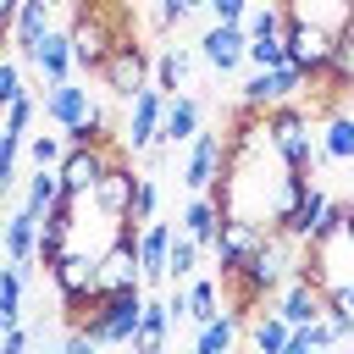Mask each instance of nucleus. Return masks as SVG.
Segmentation results:
<instances>
[{
	"label": "nucleus",
	"mask_w": 354,
	"mask_h": 354,
	"mask_svg": "<svg viewBox=\"0 0 354 354\" xmlns=\"http://www.w3.org/2000/svg\"><path fill=\"white\" fill-rule=\"evenodd\" d=\"M138 321H144V288H122V293H100L77 326H83L100 348H105V343L122 348V343H133Z\"/></svg>",
	"instance_id": "f257e3e1"
},
{
	"label": "nucleus",
	"mask_w": 354,
	"mask_h": 354,
	"mask_svg": "<svg viewBox=\"0 0 354 354\" xmlns=\"http://www.w3.org/2000/svg\"><path fill=\"white\" fill-rule=\"evenodd\" d=\"M266 138H271V149H277V160L288 171H310L315 177V133H310V116L293 100L266 111Z\"/></svg>",
	"instance_id": "f03ea898"
},
{
	"label": "nucleus",
	"mask_w": 354,
	"mask_h": 354,
	"mask_svg": "<svg viewBox=\"0 0 354 354\" xmlns=\"http://www.w3.org/2000/svg\"><path fill=\"white\" fill-rule=\"evenodd\" d=\"M66 39H72V66H77V72H88V77H100L105 55L122 44V28H116V22H105V11L77 6V17H72V28H66Z\"/></svg>",
	"instance_id": "7ed1b4c3"
},
{
	"label": "nucleus",
	"mask_w": 354,
	"mask_h": 354,
	"mask_svg": "<svg viewBox=\"0 0 354 354\" xmlns=\"http://www.w3.org/2000/svg\"><path fill=\"white\" fill-rule=\"evenodd\" d=\"M94 288L100 293L144 288V271H138V227L133 221H116V238L94 254Z\"/></svg>",
	"instance_id": "20e7f679"
},
{
	"label": "nucleus",
	"mask_w": 354,
	"mask_h": 354,
	"mask_svg": "<svg viewBox=\"0 0 354 354\" xmlns=\"http://www.w3.org/2000/svg\"><path fill=\"white\" fill-rule=\"evenodd\" d=\"M266 238H271V227L266 221H254V216H243V210H232V216H221V227H216V260H221V282H232L238 277V266L243 260H254L260 249H266Z\"/></svg>",
	"instance_id": "39448f33"
},
{
	"label": "nucleus",
	"mask_w": 354,
	"mask_h": 354,
	"mask_svg": "<svg viewBox=\"0 0 354 354\" xmlns=\"http://www.w3.org/2000/svg\"><path fill=\"white\" fill-rule=\"evenodd\" d=\"M282 44H288V61H293L304 77H315V72L332 61V50H337V28H326V22H315V17H288Z\"/></svg>",
	"instance_id": "423d86ee"
},
{
	"label": "nucleus",
	"mask_w": 354,
	"mask_h": 354,
	"mask_svg": "<svg viewBox=\"0 0 354 354\" xmlns=\"http://www.w3.org/2000/svg\"><path fill=\"white\" fill-rule=\"evenodd\" d=\"M160 111H166V94H160L155 83H144V88L127 100V122H122V149H127V155L160 144Z\"/></svg>",
	"instance_id": "0eeeda50"
},
{
	"label": "nucleus",
	"mask_w": 354,
	"mask_h": 354,
	"mask_svg": "<svg viewBox=\"0 0 354 354\" xmlns=\"http://www.w3.org/2000/svg\"><path fill=\"white\" fill-rule=\"evenodd\" d=\"M221 177H227V138H221V133H210V127H199V133H194V144H188L183 183H188V194H210Z\"/></svg>",
	"instance_id": "6e6552de"
},
{
	"label": "nucleus",
	"mask_w": 354,
	"mask_h": 354,
	"mask_svg": "<svg viewBox=\"0 0 354 354\" xmlns=\"http://www.w3.org/2000/svg\"><path fill=\"white\" fill-rule=\"evenodd\" d=\"M100 83H105L111 94L133 100V94L149 83V55H144V44H138V39H122V44L105 55V66H100Z\"/></svg>",
	"instance_id": "1a4fd4ad"
},
{
	"label": "nucleus",
	"mask_w": 354,
	"mask_h": 354,
	"mask_svg": "<svg viewBox=\"0 0 354 354\" xmlns=\"http://www.w3.org/2000/svg\"><path fill=\"white\" fill-rule=\"evenodd\" d=\"M133 188H138L133 155L111 144V166H105V177H100V188H94V205H100L111 221H127V210H133Z\"/></svg>",
	"instance_id": "9d476101"
},
{
	"label": "nucleus",
	"mask_w": 354,
	"mask_h": 354,
	"mask_svg": "<svg viewBox=\"0 0 354 354\" xmlns=\"http://www.w3.org/2000/svg\"><path fill=\"white\" fill-rule=\"evenodd\" d=\"M105 166H111V149H94V144H77V149H66V155H61V166H55V177H61V188H66L72 199H94V188H100V177H105Z\"/></svg>",
	"instance_id": "9b49d317"
},
{
	"label": "nucleus",
	"mask_w": 354,
	"mask_h": 354,
	"mask_svg": "<svg viewBox=\"0 0 354 354\" xmlns=\"http://www.w3.org/2000/svg\"><path fill=\"white\" fill-rule=\"evenodd\" d=\"M243 55H249V33H243V22H210L205 28V39H199V61L210 66V72H238L243 66Z\"/></svg>",
	"instance_id": "f8f14e48"
},
{
	"label": "nucleus",
	"mask_w": 354,
	"mask_h": 354,
	"mask_svg": "<svg viewBox=\"0 0 354 354\" xmlns=\"http://www.w3.org/2000/svg\"><path fill=\"white\" fill-rule=\"evenodd\" d=\"M271 310H277V315H282L288 326H304V321H321V315H326V288H321L315 277H288Z\"/></svg>",
	"instance_id": "ddd939ff"
},
{
	"label": "nucleus",
	"mask_w": 354,
	"mask_h": 354,
	"mask_svg": "<svg viewBox=\"0 0 354 354\" xmlns=\"http://www.w3.org/2000/svg\"><path fill=\"white\" fill-rule=\"evenodd\" d=\"M33 72L44 77V88H55V83H66L77 66H72V39H66V28H50L39 44H33Z\"/></svg>",
	"instance_id": "4468645a"
},
{
	"label": "nucleus",
	"mask_w": 354,
	"mask_h": 354,
	"mask_svg": "<svg viewBox=\"0 0 354 354\" xmlns=\"http://www.w3.org/2000/svg\"><path fill=\"white\" fill-rule=\"evenodd\" d=\"M205 127V105L194 100V94H171L166 100V111H160V144H194V133Z\"/></svg>",
	"instance_id": "2eb2a0df"
},
{
	"label": "nucleus",
	"mask_w": 354,
	"mask_h": 354,
	"mask_svg": "<svg viewBox=\"0 0 354 354\" xmlns=\"http://www.w3.org/2000/svg\"><path fill=\"white\" fill-rule=\"evenodd\" d=\"M171 221H149V227H138V271H144V282L149 288H166L171 277H166V249H171Z\"/></svg>",
	"instance_id": "dca6fc26"
},
{
	"label": "nucleus",
	"mask_w": 354,
	"mask_h": 354,
	"mask_svg": "<svg viewBox=\"0 0 354 354\" xmlns=\"http://www.w3.org/2000/svg\"><path fill=\"white\" fill-rule=\"evenodd\" d=\"M171 310H166V299H149L144 293V321H138V332H133V354H166V337H171Z\"/></svg>",
	"instance_id": "f3484780"
},
{
	"label": "nucleus",
	"mask_w": 354,
	"mask_h": 354,
	"mask_svg": "<svg viewBox=\"0 0 354 354\" xmlns=\"http://www.w3.org/2000/svg\"><path fill=\"white\" fill-rule=\"evenodd\" d=\"M88 111H94V100H88V88H77L72 77H66V83H55V88L44 94V116H50L61 133H66V127H77Z\"/></svg>",
	"instance_id": "a211bd4d"
},
{
	"label": "nucleus",
	"mask_w": 354,
	"mask_h": 354,
	"mask_svg": "<svg viewBox=\"0 0 354 354\" xmlns=\"http://www.w3.org/2000/svg\"><path fill=\"white\" fill-rule=\"evenodd\" d=\"M50 6H55V0H22L17 22H11V33H6V44H11L17 55H33V44L50 33Z\"/></svg>",
	"instance_id": "6ab92c4d"
},
{
	"label": "nucleus",
	"mask_w": 354,
	"mask_h": 354,
	"mask_svg": "<svg viewBox=\"0 0 354 354\" xmlns=\"http://www.w3.org/2000/svg\"><path fill=\"white\" fill-rule=\"evenodd\" d=\"M243 326H249V354H288V343H293V326L277 310H254Z\"/></svg>",
	"instance_id": "aec40b11"
},
{
	"label": "nucleus",
	"mask_w": 354,
	"mask_h": 354,
	"mask_svg": "<svg viewBox=\"0 0 354 354\" xmlns=\"http://www.w3.org/2000/svg\"><path fill=\"white\" fill-rule=\"evenodd\" d=\"M326 205H332V199H326V194H321V188L310 183V188H304V199L293 205V216H288V221H277L271 232H288L293 243H310V232H315V221L326 216Z\"/></svg>",
	"instance_id": "412c9836"
},
{
	"label": "nucleus",
	"mask_w": 354,
	"mask_h": 354,
	"mask_svg": "<svg viewBox=\"0 0 354 354\" xmlns=\"http://www.w3.org/2000/svg\"><path fill=\"white\" fill-rule=\"evenodd\" d=\"M39 210H17V216H6V227H0V243H6V260H33V243H39Z\"/></svg>",
	"instance_id": "4be33fe9"
},
{
	"label": "nucleus",
	"mask_w": 354,
	"mask_h": 354,
	"mask_svg": "<svg viewBox=\"0 0 354 354\" xmlns=\"http://www.w3.org/2000/svg\"><path fill=\"white\" fill-rule=\"evenodd\" d=\"M216 227H221L216 199H210V194H194V199H188V210H183V232H188V238L210 254V249H216Z\"/></svg>",
	"instance_id": "5701e85b"
},
{
	"label": "nucleus",
	"mask_w": 354,
	"mask_h": 354,
	"mask_svg": "<svg viewBox=\"0 0 354 354\" xmlns=\"http://www.w3.org/2000/svg\"><path fill=\"white\" fill-rule=\"evenodd\" d=\"M326 160H354V116H343V111L326 116V133H321L315 166H326Z\"/></svg>",
	"instance_id": "b1692460"
},
{
	"label": "nucleus",
	"mask_w": 354,
	"mask_h": 354,
	"mask_svg": "<svg viewBox=\"0 0 354 354\" xmlns=\"http://www.w3.org/2000/svg\"><path fill=\"white\" fill-rule=\"evenodd\" d=\"M238 332H243V321H238L232 310H221L210 326H199V337H194V354H232Z\"/></svg>",
	"instance_id": "393cba45"
},
{
	"label": "nucleus",
	"mask_w": 354,
	"mask_h": 354,
	"mask_svg": "<svg viewBox=\"0 0 354 354\" xmlns=\"http://www.w3.org/2000/svg\"><path fill=\"white\" fill-rule=\"evenodd\" d=\"M216 315H221V288H216L210 277H194V282H188V321H194V326H210Z\"/></svg>",
	"instance_id": "a878e982"
},
{
	"label": "nucleus",
	"mask_w": 354,
	"mask_h": 354,
	"mask_svg": "<svg viewBox=\"0 0 354 354\" xmlns=\"http://www.w3.org/2000/svg\"><path fill=\"white\" fill-rule=\"evenodd\" d=\"M199 254H205V249H199V243L177 227V232H171V249H166V277H171V282L194 277V271H199Z\"/></svg>",
	"instance_id": "bb28decb"
},
{
	"label": "nucleus",
	"mask_w": 354,
	"mask_h": 354,
	"mask_svg": "<svg viewBox=\"0 0 354 354\" xmlns=\"http://www.w3.org/2000/svg\"><path fill=\"white\" fill-rule=\"evenodd\" d=\"M77 144H94V149H111V116L94 105L77 127H66V149H77Z\"/></svg>",
	"instance_id": "cd10ccee"
},
{
	"label": "nucleus",
	"mask_w": 354,
	"mask_h": 354,
	"mask_svg": "<svg viewBox=\"0 0 354 354\" xmlns=\"http://www.w3.org/2000/svg\"><path fill=\"white\" fill-rule=\"evenodd\" d=\"M288 28V11L277 6V0H254L249 11H243V33L249 39H260V33H282Z\"/></svg>",
	"instance_id": "c85d7f7f"
},
{
	"label": "nucleus",
	"mask_w": 354,
	"mask_h": 354,
	"mask_svg": "<svg viewBox=\"0 0 354 354\" xmlns=\"http://www.w3.org/2000/svg\"><path fill=\"white\" fill-rule=\"evenodd\" d=\"M183 77H188V50H160V61H155V88L171 100V94H183Z\"/></svg>",
	"instance_id": "c756f323"
},
{
	"label": "nucleus",
	"mask_w": 354,
	"mask_h": 354,
	"mask_svg": "<svg viewBox=\"0 0 354 354\" xmlns=\"http://www.w3.org/2000/svg\"><path fill=\"white\" fill-rule=\"evenodd\" d=\"M254 72H271V66H282L288 61V44H282V33H260V39H249V55H243Z\"/></svg>",
	"instance_id": "7c9ffc66"
},
{
	"label": "nucleus",
	"mask_w": 354,
	"mask_h": 354,
	"mask_svg": "<svg viewBox=\"0 0 354 354\" xmlns=\"http://www.w3.org/2000/svg\"><path fill=\"white\" fill-rule=\"evenodd\" d=\"M266 77H271V105H288V100H299V94H304V83H310V77H304V72H299L293 61L271 66Z\"/></svg>",
	"instance_id": "2f4dec72"
},
{
	"label": "nucleus",
	"mask_w": 354,
	"mask_h": 354,
	"mask_svg": "<svg viewBox=\"0 0 354 354\" xmlns=\"http://www.w3.org/2000/svg\"><path fill=\"white\" fill-rule=\"evenodd\" d=\"M22 149H28L33 171H55V166H61V155H66V138H55V133H33Z\"/></svg>",
	"instance_id": "473e14b6"
},
{
	"label": "nucleus",
	"mask_w": 354,
	"mask_h": 354,
	"mask_svg": "<svg viewBox=\"0 0 354 354\" xmlns=\"http://www.w3.org/2000/svg\"><path fill=\"white\" fill-rule=\"evenodd\" d=\"M155 199H160L155 171H138V188H133V210H127V221H133V227H149V221H155Z\"/></svg>",
	"instance_id": "72a5a7b5"
},
{
	"label": "nucleus",
	"mask_w": 354,
	"mask_h": 354,
	"mask_svg": "<svg viewBox=\"0 0 354 354\" xmlns=\"http://www.w3.org/2000/svg\"><path fill=\"white\" fill-rule=\"evenodd\" d=\"M33 111H39V100H33V94L11 100V105H6V116H0V138H28V122H33Z\"/></svg>",
	"instance_id": "f704fd0d"
},
{
	"label": "nucleus",
	"mask_w": 354,
	"mask_h": 354,
	"mask_svg": "<svg viewBox=\"0 0 354 354\" xmlns=\"http://www.w3.org/2000/svg\"><path fill=\"white\" fill-rule=\"evenodd\" d=\"M55 199H61V177H55V171H33V177H28V199H22V205L44 216Z\"/></svg>",
	"instance_id": "c9c22d12"
},
{
	"label": "nucleus",
	"mask_w": 354,
	"mask_h": 354,
	"mask_svg": "<svg viewBox=\"0 0 354 354\" xmlns=\"http://www.w3.org/2000/svg\"><path fill=\"white\" fill-rule=\"evenodd\" d=\"M28 94V77H22V66L11 61V55H0V105H11V100H22Z\"/></svg>",
	"instance_id": "e433bc0d"
},
{
	"label": "nucleus",
	"mask_w": 354,
	"mask_h": 354,
	"mask_svg": "<svg viewBox=\"0 0 354 354\" xmlns=\"http://www.w3.org/2000/svg\"><path fill=\"white\" fill-rule=\"evenodd\" d=\"M326 315H348V321H354V277L326 288Z\"/></svg>",
	"instance_id": "4c0bfd02"
},
{
	"label": "nucleus",
	"mask_w": 354,
	"mask_h": 354,
	"mask_svg": "<svg viewBox=\"0 0 354 354\" xmlns=\"http://www.w3.org/2000/svg\"><path fill=\"white\" fill-rule=\"evenodd\" d=\"M22 288H28V277H22L17 266H0V299H6L11 310H22Z\"/></svg>",
	"instance_id": "58836bf2"
},
{
	"label": "nucleus",
	"mask_w": 354,
	"mask_h": 354,
	"mask_svg": "<svg viewBox=\"0 0 354 354\" xmlns=\"http://www.w3.org/2000/svg\"><path fill=\"white\" fill-rule=\"evenodd\" d=\"M194 11H205V0H160L155 28H171V22H183V17H194Z\"/></svg>",
	"instance_id": "ea45409f"
},
{
	"label": "nucleus",
	"mask_w": 354,
	"mask_h": 354,
	"mask_svg": "<svg viewBox=\"0 0 354 354\" xmlns=\"http://www.w3.org/2000/svg\"><path fill=\"white\" fill-rule=\"evenodd\" d=\"M243 105H254V111H271V77H266V72H254V77L243 83Z\"/></svg>",
	"instance_id": "a19ab883"
},
{
	"label": "nucleus",
	"mask_w": 354,
	"mask_h": 354,
	"mask_svg": "<svg viewBox=\"0 0 354 354\" xmlns=\"http://www.w3.org/2000/svg\"><path fill=\"white\" fill-rule=\"evenodd\" d=\"M249 6H254V0H205V11H210L216 22H243Z\"/></svg>",
	"instance_id": "79ce46f5"
},
{
	"label": "nucleus",
	"mask_w": 354,
	"mask_h": 354,
	"mask_svg": "<svg viewBox=\"0 0 354 354\" xmlns=\"http://www.w3.org/2000/svg\"><path fill=\"white\" fill-rule=\"evenodd\" d=\"M0 354H28V326H22V321L0 332Z\"/></svg>",
	"instance_id": "37998d69"
},
{
	"label": "nucleus",
	"mask_w": 354,
	"mask_h": 354,
	"mask_svg": "<svg viewBox=\"0 0 354 354\" xmlns=\"http://www.w3.org/2000/svg\"><path fill=\"white\" fill-rule=\"evenodd\" d=\"M61 354H100V343H94L83 326H72V332H66V343H61Z\"/></svg>",
	"instance_id": "c03bdc74"
},
{
	"label": "nucleus",
	"mask_w": 354,
	"mask_h": 354,
	"mask_svg": "<svg viewBox=\"0 0 354 354\" xmlns=\"http://www.w3.org/2000/svg\"><path fill=\"white\" fill-rule=\"evenodd\" d=\"M17 11H22V0H0V33H11V22H17Z\"/></svg>",
	"instance_id": "a18cd8bd"
},
{
	"label": "nucleus",
	"mask_w": 354,
	"mask_h": 354,
	"mask_svg": "<svg viewBox=\"0 0 354 354\" xmlns=\"http://www.w3.org/2000/svg\"><path fill=\"white\" fill-rule=\"evenodd\" d=\"M17 321H22V310H11V304L0 299V332H6V326H17Z\"/></svg>",
	"instance_id": "49530a36"
},
{
	"label": "nucleus",
	"mask_w": 354,
	"mask_h": 354,
	"mask_svg": "<svg viewBox=\"0 0 354 354\" xmlns=\"http://www.w3.org/2000/svg\"><path fill=\"white\" fill-rule=\"evenodd\" d=\"M288 354H343V348H337V343H332V348H304V343H288Z\"/></svg>",
	"instance_id": "de8ad7c7"
},
{
	"label": "nucleus",
	"mask_w": 354,
	"mask_h": 354,
	"mask_svg": "<svg viewBox=\"0 0 354 354\" xmlns=\"http://www.w3.org/2000/svg\"><path fill=\"white\" fill-rule=\"evenodd\" d=\"M343 232H348V243H354V199H348V227H343Z\"/></svg>",
	"instance_id": "09e8293b"
},
{
	"label": "nucleus",
	"mask_w": 354,
	"mask_h": 354,
	"mask_svg": "<svg viewBox=\"0 0 354 354\" xmlns=\"http://www.w3.org/2000/svg\"><path fill=\"white\" fill-rule=\"evenodd\" d=\"M0 55H6V33H0Z\"/></svg>",
	"instance_id": "8fccbe9b"
}]
</instances>
